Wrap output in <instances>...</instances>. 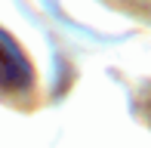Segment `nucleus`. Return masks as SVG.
<instances>
[{"label":"nucleus","mask_w":151,"mask_h":148,"mask_svg":"<svg viewBox=\"0 0 151 148\" xmlns=\"http://www.w3.org/2000/svg\"><path fill=\"white\" fill-rule=\"evenodd\" d=\"M34 86V68L6 34H0V93L22 96Z\"/></svg>","instance_id":"nucleus-1"}]
</instances>
